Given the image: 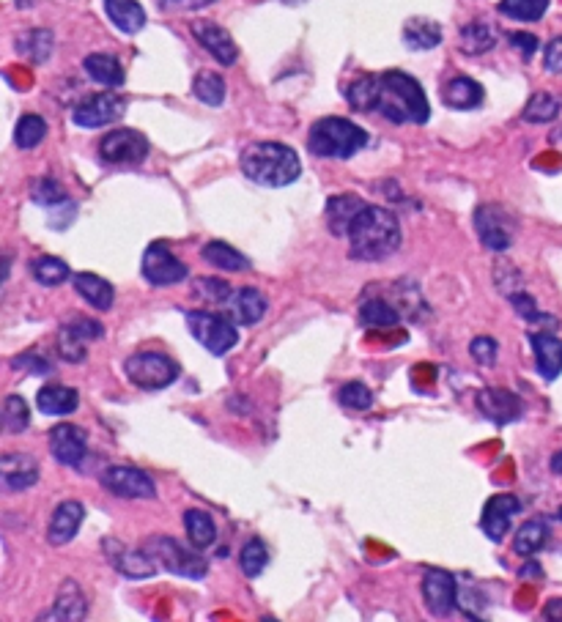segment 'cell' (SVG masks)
I'll use <instances>...</instances> for the list:
<instances>
[{
  "mask_svg": "<svg viewBox=\"0 0 562 622\" xmlns=\"http://www.w3.org/2000/svg\"><path fill=\"white\" fill-rule=\"evenodd\" d=\"M242 173L261 187H288L302 176V162L291 146L283 143H253L242 151Z\"/></svg>",
  "mask_w": 562,
  "mask_h": 622,
  "instance_id": "3957f363",
  "label": "cell"
},
{
  "mask_svg": "<svg viewBox=\"0 0 562 622\" xmlns=\"http://www.w3.org/2000/svg\"><path fill=\"white\" fill-rule=\"evenodd\" d=\"M39 409L44 414H50V417H69V414L77 412V406H80V395L77 390L72 387H44L39 392Z\"/></svg>",
  "mask_w": 562,
  "mask_h": 622,
  "instance_id": "1f68e13d",
  "label": "cell"
},
{
  "mask_svg": "<svg viewBox=\"0 0 562 622\" xmlns=\"http://www.w3.org/2000/svg\"><path fill=\"white\" fill-rule=\"evenodd\" d=\"M124 373L127 379L140 387V390H165L173 381L179 379V365L168 357V354H157V351H140L124 362Z\"/></svg>",
  "mask_w": 562,
  "mask_h": 622,
  "instance_id": "52a82bcc",
  "label": "cell"
},
{
  "mask_svg": "<svg viewBox=\"0 0 562 622\" xmlns=\"http://www.w3.org/2000/svg\"><path fill=\"white\" fill-rule=\"evenodd\" d=\"M376 113H382L390 124H425L431 118L428 96L423 85L406 72L379 74V99Z\"/></svg>",
  "mask_w": 562,
  "mask_h": 622,
  "instance_id": "7a4b0ae2",
  "label": "cell"
},
{
  "mask_svg": "<svg viewBox=\"0 0 562 622\" xmlns=\"http://www.w3.org/2000/svg\"><path fill=\"white\" fill-rule=\"evenodd\" d=\"M530 346L535 365L546 381H554L562 373V340L552 332H530Z\"/></svg>",
  "mask_w": 562,
  "mask_h": 622,
  "instance_id": "44dd1931",
  "label": "cell"
},
{
  "mask_svg": "<svg viewBox=\"0 0 562 622\" xmlns=\"http://www.w3.org/2000/svg\"><path fill=\"white\" fill-rule=\"evenodd\" d=\"M510 305H513V310L519 313L521 318H527V321H552L554 324V318L552 316H546V313H541L538 307H535V299L527 294H510Z\"/></svg>",
  "mask_w": 562,
  "mask_h": 622,
  "instance_id": "681fc988",
  "label": "cell"
},
{
  "mask_svg": "<svg viewBox=\"0 0 562 622\" xmlns=\"http://www.w3.org/2000/svg\"><path fill=\"white\" fill-rule=\"evenodd\" d=\"M124 113H127V99L113 94V91H105V94H94L80 102L72 113V121L80 129H99L116 124Z\"/></svg>",
  "mask_w": 562,
  "mask_h": 622,
  "instance_id": "7c38bea8",
  "label": "cell"
},
{
  "mask_svg": "<svg viewBox=\"0 0 562 622\" xmlns=\"http://www.w3.org/2000/svg\"><path fill=\"white\" fill-rule=\"evenodd\" d=\"M33 201L42 203V206H55V203L66 201V192L58 181L50 179V176H44V179H39L33 184Z\"/></svg>",
  "mask_w": 562,
  "mask_h": 622,
  "instance_id": "7dc6e473",
  "label": "cell"
},
{
  "mask_svg": "<svg viewBox=\"0 0 562 622\" xmlns=\"http://www.w3.org/2000/svg\"><path fill=\"white\" fill-rule=\"evenodd\" d=\"M403 44L409 50H434L442 44V25L428 17H414L403 25Z\"/></svg>",
  "mask_w": 562,
  "mask_h": 622,
  "instance_id": "4316f807",
  "label": "cell"
},
{
  "mask_svg": "<svg viewBox=\"0 0 562 622\" xmlns=\"http://www.w3.org/2000/svg\"><path fill=\"white\" fill-rule=\"evenodd\" d=\"M508 42H510V47H516V50L521 53V58H527V61H530L532 55L538 53V36H532V33H524V31L510 33Z\"/></svg>",
  "mask_w": 562,
  "mask_h": 622,
  "instance_id": "816d5d0a",
  "label": "cell"
},
{
  "mask_svg": "<svg viewBox=\"0 0 562 622\" xmlns=\"http://www.w3.org/2000/svg\"><path fill=\"white\" fill-rule=\"evenodd\" d=\"M286 3H291V6H297V3H305V0H286Z\"/></svg>",
  "mask_w": 562,
  "mask_h": 622,
  "instance_id": "94428289",
  "label": "cell"
},
{
  "mask_svg": "<svg viewBox=\"0 0 562 622\" xmlns=\"http://www.w3.org/2000/svg\"><path fill=\"white\" fill-rule=\"evenodd\" d=\"M85 507L77 502V499H66L61 505L53 510V518H50V527H47V540L53 546H66L77 538V532L83 527Z\"/></svg>",
  "mask_w": 562,
  "mask_h": 622,
  "instance_id": "d6986e66",
  "label": "cell"
},
{
  "mask_svg": "<svg viewBox=\"0 0 562 622\" xmlns=\"http://www.w3.org/2000/svg\"><path fill=\"white\" fill-rule=\"evenodd\" d=\"M469 354H472V359H475L478 365H486V368H491V365L497 362V354H499L497 340L488 338V335H483V338H475L472 340V346H469Z\"/></svg>",
  "mask_w": 562,
  "mask_h": 622,
  "instance_id": "c3c4849f",
  "label": "cell"
},
{
  "mask_svg": "<svg viewBox=\"0 0 562 622\" xmlns=\"http://www.w3.org/2000/svg\"><path fill=\"white\" fill-rule=\"evenodd\" d=\"M546 617H552V620L562 617V601H549V603H546Z\"/></svg>",
  "mask_w": 562,
  "mask_h": 622,
  "instance_id": "6f0895ef",
  "label": "cell"
},
{
  "mask_svg": "<svg viewBox=\"0 0 562 622\" xmlns=\"http://www.w3.org/2000/svg\"><path fill=\"white\" fill-rule=\"evenodd\" d=\"M31 275L39 285H47V288H55V285L66 283L72 277V269L66 261L55 258V255H39L31 261Z\"/></svg>",
  "mask_w": 562,
  "mask_h": 622,
  "instance_id": "8d00e7d4",
  "label": "cell"
},
{
  "mask_svg": "<svg viewBox=\"0 0 562 622\" xmlns=\"http://www.w3.org/2000/svg\"><path fill=\"white\" fill-rule=\"evenodd\" d=\"M478 409L480 414L491 420L494 425H508V422H516L524 412V403L516 392L499 390V387H486V390L478 392Z\"/></svg>",
  "mask_w": 562,
  "mask_h": 622,
  "instance_id": "2e32d148",
  "label": "cell"
},
{
  "mask_svg": "<svg viewBox=\"0 0 562 622\" xmlns=\"http://www.w3.org/2000/svg\"><path fill=\"white\" fill-rule=\"evenodd\" d=\"M519 576H521V579H530V576H541V568H538V562H527V568H521Z\"/></svg>",
  "mask_w": 562,
  "mask_h": 622,
  "instance_id": "680465c9",
  "label": "cell"
},
{
  "mask_svg": "<svg viewBox=\"0 0 562 622\" xmlns=\"http://www.w3.org/2000/svg\"><path fill=\"white\" fill-rule=\"evenodd\" d=\"M50 453L58 464L80 466L88 453V433L72 422H61L50 431Z\"/></svg>",
  "mask_w": 562,
  "mask_h": 622,
  "instance_id": "9a60e30c",
  "label": "cell"
},
{
  "mask_svg": "<svg viewBox=\"0 0 562 622\" xmlns=\"http://www.w3.org/2000/svg\"><path fill=\"white\" fill-rule=\"evenodd\" d=\"M165 6L170 9H187V11H195V9H206V6H212L214 0H162Z\"/></svg>",
  "mask_w": 562,
  "mask_h": 622,
  "instance_id": "9f6ffc18",
  "label": "cell"
},
{
  "mask_svg": "<svg viewBox=\"0 0 562 622\" xmlns=\"http://www.w3.org/2000/svg\"><path fill=\"white\" fill-rule=\"evenodd\" d=\"M105 11L118 31L129 33V36L143 31V25H146V11L138 0H105Z\"/></svg>",
  "mask_w": 562,
  "mask_h": 622,
  "instance_id": "83f0119b",
  "label": "cell"
},
{
  "mask_svg": "<svg viewBox=\"0 0 562 622\" xmlns=\"http://www.w3.org/2000/svg\"><path fill=\"white\" fill-rule=\"evenodd\" d=\"M376 99H379V77H357L354 83L346 88V102L360 113H371L376 110Z\"/></svg>",
  "mask_w": 562,
  "mask_h": 622,
  "instance_id": "74e56055",
  "label": "cell"
},
{
  "mask_svg": "<svg viewBox=\"0 0 562 622\" xmlns=\"http://www.w3.org/2000/svg\"><path fill=\"white\" fill-rule=\"evenodd\" d=\"M187 329H190L192 338L214 357H223L239 343L236 321H228V318L209 313V310H190L187 313Z\"/></svg>",
  "mask_w": 562,
  "mask_h": 622,
  "instance_id": "8992f818",
  "label": "cell"
},
{
  "mask_svg": "<svg viewBox=\"0 0 562 622\" xmlns=\"http://www.w3.org/2000/svg\"><path fill=\"white\" fill-rule=\"evenodd\" d=\"M53 47L55 39L47 28H33V31H25L17 39V53L22 58H28L31 64H47L50 55H53Z\"/></svg>",
  "mask_w": 562,
  "mask_h": 622,
  "instance_id": "d6a6232c",
  "label": "cell"
},
{
  "mask_svg": "<svg viewBox=\"0 0 562 622\" xmlns=\"http://www.w3.org/2000/svg\"><path fill=\"white\" fill-rule=\"evenodd\" d=\"M0 422H3V431L11 433V436H20L22 431H28V425H31L28 403L22 401L20 395H9V398L3 401V414H0Z\"/></svg>",
  "mask_w": 562,
  "mask_h": 622,
  "instance_id": "ab89813d",
  "label": "cell"
},
{
  "mask_svg": "<svg viewBox=\"0 0 562 622\" xmlns=\"http://www.w3.org/2000/svg\"><path fill=\"white\" fill-rule=\"evenodd\" d=\"M516 217L505 206L486 203L475 211V231L480 236V244L488 247L491 253H505L516 239Z\"/></svg>",
  "mask_w": 562,
  "mask_h": 622,
  "instance_id": "ba28073f",
  "label": "cell"
},
{
  "mask_svg": "<svg viewBox=\"0 0 562 622\" xmlns=\"http://www.w3.org/2000/svg\"><path fill=\"white\" fill-rule=\"evenodd\" d=\"M146 551L154 557L157 565H162V568L168 570V573H173V576H181V579L198 581L209 573L206 559L198 554L195 546L187 549L184 543H179V540L173 538H165V535L151 538L149 543H146Z\"/></svg>",
  "mask_w": 562,
  "mask_h": 622,
  "instance_id": "5b68a950",
  "label": "cell"
},
{
  "mask_svg": "<svg viewBox=\"0 0 562 622\" xmlns=\"http://www.w3.org/2000/svg\"><path fill=\"white\" fill-rule=\"evenodd\" d=\"M75 291L83 296L85 302L96 310H110L113 302H116V291H113V285L107 283L105 277L99 275H91V272H80L75 275Z\"/></svg>",
  "mask_w": 562,
  "mask_h": 622,
  "instance_id": "484cf974",
  "label": "cell"
},
{
  "mask_svg": "<svg viewBox=\"0 0 562 622\" xmlns=\"http://www.w3.org/2000/svg\"><path fill=\"white\" fill-rule=\"evenodd\" d=\"M0 480L9 491H25L39 483V464L28 453H6L0 458Z\"/></svg>",
  "mask_w": 562,
  "mask_h": 622,
  "instance_id": "ffe728a7",
  "label": "cell"
},
{
  "mask_svg": "<svg viewBox=\"0 0 562 622\" xmlns=\"http://www.w3.org/2000/svg\"><path fill=\"white\" fill-rule=\"evenodd\" d=\"M88 614V601H85V592L80 590L77 581H64L61 590H58V598H55L53 609L44 612L39 620H61V622H77L83 620Z\"/></svg>",
  "mask_w": 562,
  "mask_h": 622,
  "instance_id": "7402d4cb",
  "label": "cell"
},
{
  "mask_svg": "<svg viewBox=\"0 0 562 622\" xmlns=\"http://www.w3.org/2000/svg\"><path fill=\"white\" fill-rule=\"evenodd\" d=\"M198 294L206 296L209 302H228L231 299V288L223 280H214V277H201L198 280Z\"/></svg>",
  "mask_w": 562,
  "mask_h": 622,
  "instance_id": "f907efd6",
  "label": "cell"
},
{
  "mask_svg": "<svg viewBox=\"0 0 562 622\" xmlns=\"http://www.w3.org/2000/svg\"><path fill=\"white\" fill-rule=\"evenodd\" d=\"M239 565H242V573L247 579H258L266 565H269V551H266L264 543L258 538L244 543L242 554H239Z\"/></svg>",
  "mask_w": 562,
  "mask_h": 622,
  "instance_id": "ee69618b",
  "label": "cell"
},
{
  "mask_svg": "<svg viewBox=\"0 0 562 622\" xmlns=\"http://www.w3.org/2000/svg\"><path fill=\"white\" fill-rule=\"evenodd\" d=\"M560 99L554 94H546V91H538V94L530 96V102L524 107V113L521 118L527 121V124H552L554 118L560 116Z\"/></svg>",
  "mask_w": 562,
  "mask_h": 622,
  "instance_id": "f35d334b",
  "label": "cell"
},
{
  "mask_svg": "<svg viewBox=\"0 0 562 622\" xmlns=\"http://www.w3.org/2000/svg\"><path fill=\"white\" fill-rule=\"evenodd\" d=\"M58 354L66 362H83L85 354H88V343L83 338H77L69 327H61V332H58Z\"/></svg>",
  "mask_w": 562,
  "mask_h": 622,
  "instance_id": "bcb514c9",
  "label": "cell"
},
{
  "mask_svg": "<svg viewBox=\"0 0 562 622\" xmlns=\"http://www.w3.org/2000/svg\"><path fill=\"white\" fill-rule=\"evenodd\" d=\"M192 94L201 99L203 105L220 107L225 102V80L214 72H201L192 80Z\"/></svg>",
  "mask_w": 562,
  "mask_h": 622,
  "instance_id": "60d3db41",
  "label": "cell"
},
{
  "mask_svg": "<svg viewBox=\"0 0 562 622\" xmlns=\"http://www.w3.org/2000/svg\"><path fill=\"white\" fill-rule=\"evenodd\" d=\"M549 9V0H502L499 14L516 22H538Z\"/></svg>",
  "mask_w": 562,
  "mask_h": 622,
  "instance_id": "b9f144b4",
  "label": "cell"
},
{
  "mask_svg": "<svg viewBox=\"0 0 562 622\" xmlns=\"http://www.w3.org/2000/svg\"><path fill=\"white\" fill-rule=\"evenodd\" d=\"M228 305V313L234 318L236 324L242 327H253L258 324L266 313V296L258 291V288H242L231 294V299L225 302Z\"/></svg>",
  "mask_w": 562,
  "mask_h": 622,
  "instance_id": "cb8c5ba5",
  "label": "cell"
},
{
  "mask_svg": "<svg viewBox=\"0 0 562 622\" xmlns=\"http://www.w3.org/2000/svg\"><path fill=\"white\" fill-rule=\"evenodd\" d=\"M47 138V121L42 116H22L17 121V129H14V143L22 148V151H31L42 140Z\"/></svg>",
  "mask_w": 562,
  "mask_h": 622,
  "instance_id": "7bdbcfd3",
  "label": "cell"
},
{
  "mask_svg": "<svg viewBox=\"0 0 562 622\" xmlns=\"http://www.w3.org/2000/svg\"><path fill=\"white\" fill-rule=\"evenodd\" d=\"M192 36L198 39L206 53L212 55L214 61H220L223 66H234L236 58H239V47L236 42L231 39V33L220 28L217 22H209V20H201V22H192Z\"/></svg>",
  "mask_w": 562,
  "mask_h": 622,
  "instance_id": "e0dca14e",
  "label": "cell"
},
{
  "mask_svg": "<svg viewBox=\"0 0 562 622\" xmlns=\"http://www.w3.org/2000/svg\"><path fill=\"white\" fill-rule=\"evenodd\" d=\"M102 485L121 499H154L157 496L154 480L135 466H110L102 475Z\"/></svg>",
  "mask_w": 562,
  "mask_h": 622,
  "instance_id": "4fadbf2b",
  "label": "cell"
},
{
  "mask_svg": "<svg viewBox=\"0 0 562 622\" xmlns=\"http://www.w3.org/2000/svg\"><path fill=\"white\" fill-rule=\"evenodd\" d=\"M11 365L14 368H25V370H31V373H36V376H47L50 373V362L44 357H36V354H22V357H14L11 359Z\"/></svg>",
  "mask_w": 562,
  "mask_h": 622,
  "instance_id": "f5cc1de1",
  "label": "cell"
},
{
  "mask_svg": "<svg viewBox=\"0 0 562 622\" xmlns=\"http://www.w3.org/2000/svg\"><path fill=\"white\" fill-rule=\"evenodd\" d=\"M140 272H143V277H146L151 285H157V288H168V285L184 283L187 275H190L187 264H181L179 258L168 250V244L162 242H154L149 250L143 253Z\"/></svg>",
  "mask_w": 562,
  "mask_h": 622,
  "instance_id": "8fae6325",
  "label": "cell"
},
{
  "mask_svg": "<svg viewBox=\"0 0 562 622\" xmlns=\"http://www.w3.org/2000/svg\"><path fill=\"white\" fill-rule=\"evenodd\" d=\"M420 587H423L425 609H428L431 617L445 620V617H450L458 609V581L453 573L439 568L425 570Z\"/></svg>",
  "mask_w": 562,
  "mask_h": 622,
  "instance_id": "30bf717a",
  "label": "cell"
},
{
  "mask_svg": "<svg viewBox=\"0 0 562 622\" xmlns=\"http://www.w3.org/2000/svg\"><path fill=\"white\" fill-rule=\"evenodd\" d=\"M203 261L212 264L220 272H247L250 261L244 258L239 250H234L231 244L225 242H209L203 247Z\"/></svg>",
  "mask_w": 562,
  "mask_h": 622,
  "instance_id": "e575fe53",
  "label": "cell"
},
{
  "mask_svg": "<svg viewBox=\"0 0 562 622\" xmlns=\"http://www.w3.org/2000/svg\"><path fill=\"white\" fill-rule=\"evenodd\" d=\"M521 513V502L513 494H497L491 496L483 507V518H480V529L491 543H502L505 535L513 527V518Z\"/></svg>",
  "mask_w": 562,
  "mask_h": 622,
  "instance_id": "5bb4252c",
  "label": "cell"
},
{
  "mask_svg": "<svg viewBox=\"0 0 562 622\" xmlns=\"http://www.w3.org/2000/svg\"><path fill=\"white\" fill-rule=\"evenodd\" d=\"M149 157V140L138 129H113L99 143V159L105 165H140Z\"/></svg>",
  "mask_w": 562,
  "mask_h": 622,
  "instance_id": "9c48e42d",
  "label": "cell"
},
{
  "mask_svg": "<svg viewBox=\"0 0 562 622\" xmlns=\"http://www.w3.org/2000/svg\"><path fill=\"white\" fill-rule=\"evenodd\" d=\"M83 69L94 83L105 85V88H121L124 85V66L118 64V58H113V55H88L83 61Z\"/></svg>",
  "mask_w": 562,
  "mask_h": 622,
  "instance_id": "f546056e",
  "label": "cell"
},
{
  "mask_svg": "<svg viewBox=\"0 0 562 622\" xmlns=\"http://www.w3.org/2000/svg\"><path fill=\"white\" fill-rule=\"evenodd\" d=\"M368 146V132L349 118L327 116L319 118L308 135V151L324 159H351Z\"/></svg>",
  "mask_w": 562,
  "mask_h": 622,
  "instance_id": "277c9868",
  "label": "cell"
},
{
  "mask_svg": "<svg viewBox=\"0 0 562 622\" xmlns=\"http://www.w3.org/2000/svg\"><path fill=\"white\" fill-rule=\"evenodd\" d=\"M483 88L472 77H453L442 91V102L453 110H475L483 105Z\"/></svg>",
  "mask_w": 562,
  "mask_h": 622,
  "instance_id": "d4e9b609",
  "label": "cell"
},
{
  "mask_svg": "<svg viewBox=\"0 0 562 622\" xmlns=\"http://www.w3.org/2000/svg\"><path fill=\"white\" fill-rule=\"evenodd\" d=\"M552 472L554 475H562V450L552 455Z\"/></svg>",
  "mask_w": 562,
  "mask_h": 622,
  "instance_id": "91938a15",
  "label": "cell"
},
{
  "mask_svg": "<svg viewBox=\"0 0 562 622\" xmlns=\"http://www.w3.org/2000/svg\"><path fill=\"white\" fill-rule=\"evenodd\" d=\"M494 44H497V31H494V25H488L483 20L467 22L458 31V47H461V53L483 55L488 50H494Z\"/></svg>",
  "mask_w": 562,
  "mask_h": 622,
  "instance_id": "f1b7e54d",
  "label": "cell"
},
{
  "mask_svg": "<svg viewBox=\"0 0 562 622\" xmlns=\"http://www.w3.org/2000/svg\"><path fill=\"white\" fill-rule=\"evenodd\" d=\"M184 532H187V538L195 549H209L217 540V524L201 507H190L184 513Z\"/></svg>",
  "mask_w": 562,
  "mask_h": 622,
  "instance_id": "4dcf8cb0",
  "label": "cell"
},
{
  "mask_svg": "<svg viewBox=\"0 0 562 622\" xmlns=\"http://www.w3.org/2000/svg\"><path fill=\"white\" fill-rule=\"evenodd\" d=\"M543 66H546V72L562 74V36H557V39H552V42L546 44Z\"/></svg>",
  "mask_w": 562,
  "mask_h": 622,
  "instance_id": "11a10c76",
  "label": "cell"
},
{
  "mask_svg": "<svg viewBox=\"0 0 562 622\" xmlns=\"http://www.w3.org/2000/svg\"><path fill=\"white\" fill-rule=\"evenodd\" d=\"M368 203L357 198V195H335L327 201V225L329 231L335 236H349L351 225L360 217V211L365 209Z\"/></svg>",
  "mask_w": 562,
  "mask_h": 622,
  "instance_id": "603a6c76",
  "label": "cell"
},
{
  "mask_svg": "<svg viewBox=\"0 0 562 622\" xmlns=\"http://www.w3.org/2000/svg\"><path fill=\"white\" fill-rule=\"evenodd\" d=\"M557 518H560V521H562V507H560V513H557Z\"/></svg>",
  "mask_w": 562,
  "mask_h": 622,
  "instance_id": "6125c7cd",
  "label": "cell"
},
{
  "mask_svg": "<svg viewBox=\"0 0 562 622\" xmlns=\"http://www.w3.org/2000/svg\"><path fill=\"white\" fill-rule=\"evenodd\" d=\"M346 239L354 261H384L401 247V222L390 209L365 206Z\"/></svg>",
  "mask_w": 562,
  "mask_h": 622,
  "instance_id": "6da1fadb",
  "label": "cell"
},
{
  "mask_svg": "<svg viewBox=\"0 0 562 622\" xmlns=\"http://www.w3.org/2000/svg\"><path fill=\"white\" fill-rule=\"evenodd\" d=\"M360 324L365 329H395L401 324V313L384 299H368L360 307Z\"/></svg>",
  "mask_w": 562,
  "mask_h": 622,
  "instance_id": "d590c367",
  "label": "cell"
},
{
  "mask_svg": "<svg viewBox=\"0 0 562 622\" xmlns=\"http://www.w3.org/2000/svg\"><path fill=\"white\" fill-rule=\"evenodd\" d=\"M340 406H346L351 412H365L373 406V392L362 384V381H351V384H343L338 392Z\"/></svg>",
  "mask_w": 562,
  "mask_h": 622,
  "instance_id": "f6af8a7d",
  "label": "cell"
},
{
  "mask_svg": "<svg viewBox=\"0 0 562 622\" xmlns=\"http://www.w3.org/2000/svg\"><path fill=\"white\" fill-rule=\"evenodd\" d=\"M549 538H552L549 524L541 521V518H535V521L521 524V529L516 532V540H513V551H516L519 557H532V554H538V551L549 543Z\"/></svg>",
  "mask_w": 562,
  "mask_h": 622,
  "instance_id": "836d02e7",
  "label": "cell"
},
{
  "mask_svg": "<svg viewBox=\"0 0 562 622\" xmlns=\"http://www.w3.org/2000/svg\"><path fill=\"white\" fill-rule=\"evenodd\" d=\"M64 327L72 329L77 338H83L85 343H91V340L102 338V332H105L99 321H85V318H77V321H72V324H64Z\"/></svg>",
  "mask_w": 562,
  "mask_h": 622,
  "instance_id": "db71d44e",
  "label": "cell"
},
{
  "mask_svg": "<svg viewBox=\"0 0 562 622\" xmlns=\"http://www.w3.org/2000/svg\"><path fill=\"white\" fill-rule=\"evenodd\" d=\"M105 551L110 562H113V568L121 576H127V579H151L157 573V568H154L157 562H154V557L146 549L129 551L118 540H105Z\"/></svg>",
  "mask_w": 562,
  "mask_h": 622,
  "instance_id": "ac0fdd59",
  "label": "cell"
}]
</instances>
